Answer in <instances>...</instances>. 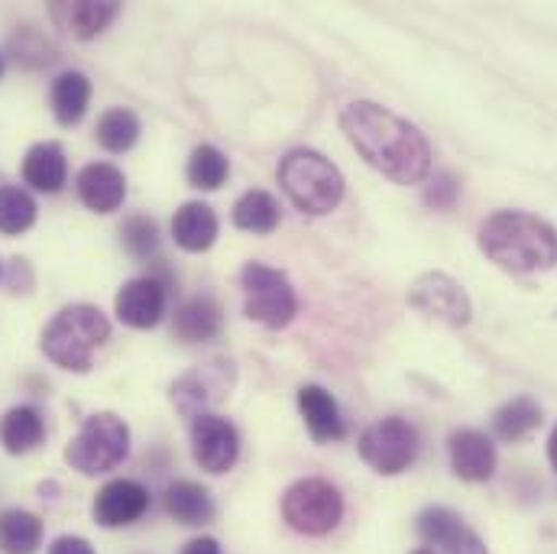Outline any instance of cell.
I'll return each mask as SVG.
<instances>
[{"label":"cell","instance_id":"6da1fadb","mask_svg":"<svg viewBox=\"0 0 557 554\" xmlns=\"http://www.w3.org/2000/svg\"><path fill=\"white\" fill-rule=\"evenodd\" d=\"M350 146L396 185H418L431 172V146L416 124L373 101H350L341 111Z\"/></svg>","mask_w":557,"mask_h":554},{"label":"cell","instance_id":"484cf974","mask_svg":"<svg viewBox=\"0 0 557 554\" xmlns=\"http://www.w3.org/2000/svg\"><path fill=\"white\" fill-rule=\"evenodd\" d=\"M278 218H282L278 201L263 188L240 195L234 205V224L247 234H273L278 227Z\"/></svg>","mask_w":557,"mask_h":554},{"label":"cell","instance_id":"f35d334b","mask_svg":"<svg viewBox=\"0 0 557 554\" xmlns=\"http://www.w3.org/2000/svg\"><path fill=\"white\" fill-rule=\"evenodd\" d=\"M0 276H3V267H0Z\"/></svg>","mask_w":557,"mask_h":554},{"label":"cell","instance_id":"d4e9b609","mask_svg":"<svg viewBox=\"0 0 557 554\" xmlns=\"http://www.w3.org/2000/svg\"><path fill=\"white\" fill-rule=\"evenodd\" d=\"M42 545V519L26 509L0 513V554H36Z\"/></svg>","mask_w":557,"mask_h":554},{"label":"cell","instance_id":"5b68a950","mask_svg":"<svg viewBox=\"0 0 557 554\" xmlns=\"http://www.w3.org/2000/svg\"><path fill=\"white\" fill-rule=\"evenodd\" d=\"M131 454V428L124 418L114 413H98V416L85 418V424L78 428V434L69 441L65 447V464L85 477H98L108 473L114 467H121Z\"/></svg>","mask_w":557,"mask_h":554},{"label":"cell","instance_id":"9c48e42d","mask_svg":"<svg viewBox=\"0 0 557 554\" xmlns=\"http://www.w3.org/2000/svg\"><path fill=\"white\" fill-rule=\"evenodd\" d=\"M234 364L231 360H211V364H201L195 370H188L178 383H172V403L182 416L195 418L205 416L208 406L221 403L224 396H231L234 390Z\"/></svg>","mask_w":557,"mask_h":554},{"label":"cell","instance_id":"7a4b0ae2","mask_svg":"<svg viewBox=\"0 0 557 554\" xmlns=\"http://www.w3.org/2000/svg\"><path fill=\"white\" fill-rule=\"evenodd\" d=\"M476 244L486 260L516 276L557 267V231L548 221L525 211L490 214L476 231Z\"/></svg>","mask_w":557,"mask_h":554},{"label":"cell","instance_id":"83f0119b","mask_svg":"<svg viewBox=\"0 0 557 554\" xmlns=\"http://www.w3.org/2000/svg\"><path fill=\"white\" fill-rule=\"evenodd\" d=\"M185 175H188V182H191L195 188H201V192H218V188L227 182V175H231V162H227V156H224L218 146L201 143V146L191 149Z\"/></svg>","mask_w":557,"mask_h":554},{"label":"cell","instance_id":"603a6c76","mask_svg":"<svg viewBox=\"0 0 557 554\" xmlns=\"http://www.w3.org/2000/svg\"><path fill=\"white\" fill-rule=\"evenodd\" d=\"M49 104H52V114L62 127H75L88 104H91V82L88 75L82 72H62L55 82H52V91H49Z\"/></svg>","mask_w":557,"mask_h":554},{"label":"cell","instance_id":"2e32d148","mask_svg":"<svg viewBox=\"0 0 557 554\" xmlns=\"http://www.w3.org/2000/svg\"><path fill=\"white\" fill-rule=\"evenodd\" d=\"M78 198L95 214H114L127 198V178L111 162H91L78 172Z\"/></svg>","mask_w":557,"mask_h":554},{"label":"cell","instance_id":"e0dca14e","mask_svg":"<svg viewBox=\"0 0 557 554\" xmlns=\"http://www.w3.org/2000/svg\"><path fill=\"white\" fill-rule=\"evenodd\" d=\"M69 178V162H65V149L55 139L36 143L29 146V152L23 156V182L36 192L55 195L62 192Z\"/></svg>","mask_w":557,"mask_h":554},{"label":"cell","instance_id":"4fadbf2b","mask_svg":"<svg viewBox=\"0 0 557 554\" xmlns=\"http://www.w3.org/2000/svg\"><path fill=\"white\" fill-rule=\"evenodd\" d=\"M165 301H169V282L159 276H137L124 282V288L117 292L114 311L127 328H156L165 315Z\"/></svg>","mask_w":557,"mask_h":554},{"label":"cell","instance_id":"52a82bcc","mask_svg":"<svg viewBox=\"0 0 557 554\" xmlns=\"http://www.w3.org/2000/svg\"><path fill=\"white\" fill-rule=\"evenodd\" d=\"M240 285H244V311L250 321L278 331L298 315V298H295L292 282L273 267L247 263L240 273Z\"/></svg>","mask_w":557,"mask_h":554},{"label":"cell","instance_id":"ac0fdd59","mask_svg":"<svg viewBox=\"0 0 557 554\" xmlns=\"http://www.w3.org/2000/svg\"><path fill=\"white\" fill-rule=\"evenodd\" d=\"M218 214L205 201H185L172 218V237L188 254H205L218 241Z\"/></svg>","mask_w":557,"mask_h":554},{"label":"cell","instance_id":"d6a6232c","mask_svg":"<svg viewBox=\"0 0 557 554\" xmlns=\"http://www.w3.org/2000/svg\"><path fill=\"white\" fill-rule=\"evenodd\" d=\"M457 195H460V182H457L450 172H444V175H437V178L431 182L424 201H428L431 208H437V211H447V208L457 201Z\"/></svg>","mask_w":557,"mask_h":554},{"label":"cell","instance_id":"277c9868","mask_svg":"<svg viewBox=\"0 0 557 554\" xmlns=\"http://www.w3.org/2000/svg\"><path fill=\"white\" fill-rule=\"evenodd\" d=\"M278 185L285 198L311 218L331 214L344 198V175L341 169L314 152V149H292L278 162Z\"/></svg>","mask_w":557,"mask_h":554},{"label":"cell","instance_id":"cb8c5ba5","mask_svg":"<svg viewBox=\"0 0 557 554\" xmlns=\"http://www.w3.org/2000/svg\"><path fill=\"white\" fill-rule=\"evenodd\" d=\"M42 438H46V421L33 406H13L0 418V444L13 457L29 454L33 447L42 444Z\"/></svg>","mask_w":557,"mask_h":554},{"label":"cell","instance_id":"1f68e13d","mask_svg":"<svg viewBox=\"0 0 557 554\" xmlns=\"http://www.w3.org/2000/svg\"><path fill=\"white\" fill-rule=\"evenodd\" d=\"M10 46H13V52H16V62H23V65H29V69L49 65V62L55 59V49H52L39 33H33V29L13 33Z\"/></svg>","mask_w":557,"mask_h":554},{"label":"cell","instance_id":"44dd1931","mask_svg":"<svg viewBox=\"0 0 557 554\" xmlns=\"http://www.w3.org/2000/svg\"><path fill=\"white\" fill-rule=\"evenodd\" d=\"M49 13H52V20L62 26V29H69L72 36H78V39H95V36H101L108 26H111V20L121 13V3H91V0H82V3H52L49 7Z\"/></svg>","mask_w":557,"mask_h":554},{"label":"cell","instance_id":"3957f363","mask_svg":"<svg viewBox=\"0 0 557 554\" xmlns=\"http://www.w3.org/2000/svg\"><path fill=\"white\" fill-rule=\"evenodd\" d=\"M111 337V321L98 305H69L42 331V354L72 373H88L95 350Z\"/></svg>","mask_w":557,"mask_h":554},{"label":"cell","instance_id":"8d00e7d4","mask_svg":"<svg viewBox=\"0 0 557 554\" xmlns=\"http://www.w3.org/2000/svg\"><path fill=\"white\" fill-rule=\"evenodd\" d=\"M412 554H434V552H431V549H424V545H421V549H416V552H412Z\"/></svg>","mask_w":557,"mask_h":554},{"label":"cell","instance_id":"30bf717a","mask_svg":"<svg viewBox=\"0 0 557 554\" xmlns=\"http://www.w3.org/2000/svg\"><path fill=\"white\" fill-rule=\"evenodd\" d=\"M409 305L428 318L450 324V328L470 324V315H473V305H470V295L463 292V285L444 273L418 276L409 285Z\"/></svg>","mask_w":557,"mask_h":554},{"label":"cell","instance_id":"836d02e7","mask_svg":"<svg viewBox=\"0 0 557 554\" xmlns=\"http://www.w3.org/2000/svg\"><path fill=\"white\" fill-rule=\"evenodd\" d=\"M49 554H95L91 542L82 539V535H59L52 545H49Z\"/></svg>","mask_w":557,"mask_h":554},{"label":"cell","instance_id":"d590c367","mask_svg":"<svg viewBox=\"0 0 557 554\" xmlns=\"http://www.w3.org/2000/svg\"><path fill=\"white\" fill-rule=\"evenodd\" d=\"M548 460H552V467L557 470V424L552 428V438H548Z\"/></svg>","mask_w":557,"mask_h":554},{"label":"cell","instance_id":"9a60e30c","mask_svg":"<svg viewBox=\"0 0 557 554\" xmlns=\"http://www.w3.org/2000/svg\"><path fill=\"white\" fill-rule=\"evenodd\" d=\"M450 467L467 483H486L496 473V444L490 434L476 428H460L447 441Z\"/></svg>","mask_w":557,"mask_h":554},{"label":"cell","instance_id":"5bb4252c","mask_svg":"<svg viewBox=\"0 0 557 554\" xmlns=\"http://www.w3.org/2000/svg\"><path fill=\"white\" fill-rule=\"evenodd\" d=\"M149 509V490L137 480H111L98 490L91 516L101 529H124L134 526Z\"/></svg>","mask_w":557,"mask_h":554},{"label":"cell","instance_id":"f1b7e54d","mask_svg":"<svg viewBox=\"0 0 557 554\" xmlns=\"http://www.w3.org/2000/svg\"><path fill=\"white\" fill-rule=\"evenodd\" d=\"M36 224V201L20 185H0V234L20 237Z\"/></svg>","mask_w":557,"mask_h":554},{"label":"cell","instance_id":"4dcf8cb0","mask_svg":"<svg viewBox=\"0 0 557 554\" xmlns=\"http://www.w3.org/2000/svg\"><path fill=\"white\" fill-rule=\"evenodd\" d=\"M121 237H124L127 254L137 257V260H152L156 250H159V227H156V221L146 218V214L127 218L124 227H121Z\"/></svg>","mask_w":557,"mask_h":554},{"label":"cell","instance_id":"74e56055","mask_svg":"<svg viewBox=\"0 0 557 554\" xmlns=\"http://www.w3.org/2000/svg\"><path fill=\"white\" fill-rule=\"evenodd\" d=\"M3 69H7V65H3V56H0V78H3Z\"/></svg>","mask_w":557,"mask_h":554},{"label":"cell","instance_id":"7402d4cb","mask_svg":"<svg viewBox=\"0 0 557 554\" xmlns=\"http://www.w3.org/2000/svg\"><path fill=\"white\" fill-rule=\"evenodd\" d=\"M162 503H165V513L178 526H208L214 519V500L195 480H175V483H169L165 493H162Z\"/></svg>","mask_w":557,"mask_h":554},{"label":"cell","instance_id":"8fae6325","mask_svg":"<svg viewBox=\"0 0 557 554\" xmlns=\"http://www.w3.org/2000/svg\"><path fill=\"white\" fill-rule=\"evenodd\" d=\"M191 457L208 473L234 470L240 457V434L227 418L205 413L191 418Z\"/></svg>","mask_w":557,"mask_h":554},{"label":"cell","instance_id":"ffe728a7","mask_svg":"<svg viewBox=\"0 0 557 554\" xmlns=\"http://www.w3.org/2000/svg\"><path fill=\"white\" fill-rule=\"evenodd\" d=\"M221 324H224V315H221V305L211 295H195V298L182 301L175 308V318H172V331L185 344L214 341L221 334Z\"/></svg>","mask_w":557,"mask_h":554},{"label":"cell","instance_id":"8992f818","mask_svg":"<svg viewBox=\"0 0 557 554\" xmlns=\"http://www.w3.org/2000/svg\"><path fill=\"white\" fill-rule=\"evenodd\" d=\"M282 519L298 535H327L344 519V496L334 483L321 477H305L285 490Z\"/></svg>","mask_w":557,"mask_h":554},{"label":"cell","instance_id":"4316f807","mask_svg":"<svg viewBox=\"0 0 557 554\" xmlns=\"http://www.w3.org/2000/svg\"><path fill=\"white\" fill-rule=\"evenodd\" d=\"M539 424H542V409H539V403L529 399V396H516V399H509L503 409H496V416H493V434H496L499 441L516 444V441H525Z\"/></svg>","mask_w":557,"mask_h":554},{"label":"cell","instance_id":"ba28073f","mask_svg":"<svg viewBox=\"0 0 557 554\" xmlns=\"http://www.w3.org/2000/svg\"><path fill=\"white\" fill-rule=\"evenodd\" d=\"M357 451L363 457L367 467H373L383 477H396L403 470H409L418 457V431L416 424H409L406 418H380L373 421L360 441Z\"/></svg>","mask_w":557,"mask_h":554},{"label":"cell","instance_id":"d6986e66","mask_svg":"<svg viewBox=\"0 0 557 554\" xmlns=\"http://www.w3.org/2000/svg\"><path fill=\"white\" fill-rule=\"evenodd\" d=\"M298 413L308 424V434L318 441V444H327V441H341L347 434L344 428V418L341 409L334 403V396L324 390V386H301L298 390Z\"/></svg>","mask_w":557,"mask_h":554},{"label":"cell","instance_id":"e575fe53","mask_svg":"<svg viewBox=\"0 0 557 554\" xmlns=\"http://www.w3.org/2000/svg\"><path fill=\"white\" fill-rule=\"evenodd\" d=\"M182 554H224L221 552V545H218V539H191L185 549H182Z\"/></svg>","mask_w":557,"mask_h":554},{"label":"cell","instance_id":"f546056e","mask_svg":"<svg viewBox=\"0 0 557 554\" xmlns=\"http://www.w3.org/2000/svg\"><path fill=\"white\" fill-rule=\"evenodd\" d=\"M95 137H98V143H101L108 152H127V149L137 146L139 118L131 108H111V111L101 114Z\"/></svg>","mask_w":557,"mask_h":554},{"label":"cell","instance_id":"7c38bea8","mask_svg":"<svg viewBox=\"0 0 557 554\" xmlns=\"http://www.w3.org/2000/svg\"><path fill=\"white\" fill-rule=\"evenodd\" d=\"M416 532L424 549H431L434 554H490L483 539L473 529H467L454 509L444 506H428L418 516Z\"/></svg>","mask_w":557,"mask_h":554}]
</instances>
